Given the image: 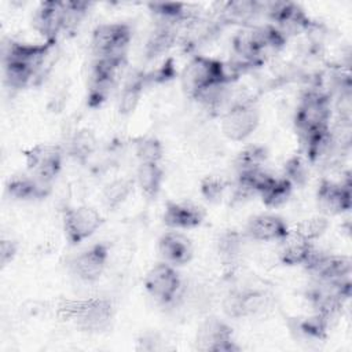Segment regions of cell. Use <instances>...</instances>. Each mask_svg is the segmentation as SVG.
<instances>
[{"label":"cell","instance_id":"cell-24","mask_svg":"<svg viewBox=\"0 0 352 352\" xmlns=\"http://www.w3.org/2000/svg\"><path fill=\"white\" fill-rule=\"evenodd\" d=\"M175 33L169 25H160L155 32H153L151 37L147 41V54L150 56H157L169 50L173 44Z\"/></svg>","mask_w":352,"mask_h":352},{"label":"cell","instance_id":"cell-21","mask_svg":"<svg viewBox=\"0 0 352 352\" xmlns=\"http://www.w3.org/2000/svg\"><path fill=\"white\" fill-rule=\"evenodd\" d=\"M329 226L330 224L327 217L318 214V216H311L298 221L294 226V230L292 232L298 238L314 243V241L319 239L327 231Z\"/></svg>","mask_w":352,"mask_h":352},{"label":"cell","instance_id":"cell-20","mask_svg":"<svg viewBox=\"0 0 352 352\" xmlns=\"http://www.w3.org/2000/svg\"><path fill=\"white\" fill-rule=\"evenodd\" d=\"M143 76H136L124 85L118 99V111L121 114H131L136 109L143 94Z\"/></svg>","mask_w":352,"mask_h":352},{"label":"cell","instance_id":"cell-1","mask_svg":"<svg viewBox=\"0 0 352 352\" xmlns=\"http://www.w3.org/2000/svg\"><path fill=\"white\" fill-rule=\"evenodd\" d=\"M58 316L62 320L73 322L84 331L100 333L113 320L114 304L104 297L65 300L58 305Z\"/></svg>","mask_w":352,"mask_h":352},{"label":"cell","instance_id":"cell-29","mask_svg":"<svg viewBox=\"0 0 352 352\" xmlns=\"http://www.w3.org/2000/svg\"><path fill=\"white\" fill-rule=\"evenodd\" d=\"M285 177L292 184H302L308 177V168L300 157H292L285 165Z\"/></svg>","mask_w":352,"mask_h":352},{"label":"cell","instance_id":"cell-4","mask_svg":"<svg viewBox=\"0 0 352 352\" xmlns=\"http://www.w3.org/2000/svg\"><path fill=\"white\" fill-rule=\"evenodd\" d=\"M102 214L92 206L67 208L63 213V231L69 243L78 245L88 239L102 226Z\"/></svg>","mask_w":352,"mask_h":352},{"label":"cell","instance_id":"cell-19","mask_svg":"<svg viewBox=\"0 0 352 352\" xmlns=\"http://www.w3.org/2000/svg\"><path fill=\"white\" fill-rule=\"evenodd\" d=\"M292 188L293 184L286 177H274L272 182L260 192V195L265 206L278 208L289 199Z\"/></svg>","mask_w":352,"mask_h":352},{"label":"cell","instance_id":"cell-5","mask_svg":"<svg viewBox=\"0 0 352 352\" xmlns=\"http://www.w3.org/2000/svg\"><path fill=\"white\" fill-rule=\"evenodd\" d=\"M143 283L144 289L154 300L161 304H170L179 294L182 279L175 265L164 261L148 270Z\"/></svg>","mask_w":352,"mask_h":352},{"label":"cell","instance_id":"cell-15","mask_svg":"<svg viewBox=\"0 0 352 352\" xmlns=\"http://www.w3.org/2000/svg\"><path fill=\"white\" fill-rule=\"evenodd\" d=\"M158 250L165 263L170 265L187 264L192 257L191 241L179 231L165 232L160 238Z\"/></svg>","mask_w":352,"mask_h":352},{"label":"cell","instance_id":"cell-25","mask_svg":"<svg viewBox=\"0 0 352 352\" xmlns=\"http://www.w3.org/2000/svg\"><path fill=\"white\" fill-rule=\"evenodd\" d=\"M267 160V151L261 146H249L243 148L236 157L238 172H245L250 169L263 168V164Z\"/></svg>","mask_w":352,"mask_h":352},{"label":"cell","instance_id":"cell-14","mask_svg":"<svg viewBox=\"0 0 352 352\" xmlns=\"http://www.w3.org/2000/svg\"><path fill=\"white\" fill-rule=\"evenodd\" d=\"M162 220L173 230H191L201 226L204 210L191 202H168Z\"/></svg>","mask_w":352,"mask_h":352},{"label":"cell","instance_id":"cell-9","mask_svg":"<svg viewBox=\"0 0 352 352\" xmlns=\"http://www.w3.org/2000/svg\"><path fill=\"white\" fill-rule=\"evenodd\" d=\"M109 260L106 243H95L74 256L69 265L72 272L84 282H95L103 274Z\"/></svg>","mask_w":352,"mask_h":352},{"label":"cell","instance_id":"cell-23","mask_svg":"<svg viewBox=\"0 0 352 352\" xmlns=\"http://www.w3.org/2000/svg\"><path fill=\"white\" fill-rule=\"evenodd\" d=\"M136 157L140 164H158L162 158V144L155 138H140L135 146Z\"/></svg>","mask_w":352,"mask_h":352},{"label":"cell","instance_id":"cell-31","mask_svg":"<svg viewBox=\"0 0 352 352\" xmlns=\"http://www.w3.org/2000/svg\"><path fill=\"white\" fill-rule=\"evenodd\" d=\"M16 243L11 239H1L0 242V263H1V267H6L7 264H10L14 257L16 256Z\"/></svg>","mask_w":352,"mask_h":352},{"label":"cell","instance_id":"cell-30","mask_svg":"<svg viewBox=\"0 0 352 352\" xmlns=\"http://www.w3.org/2000/svg\"><path fill=\"white\" fill-rule=\"evenodd\" d=\"M239 242L241 239L236 232H226L219 242L220 252L226 256H234L239 250Z\"/></svg>","mask_w":352,"mask_h":352},{"label":"cell","instance_id":"cell-17","mask_svg":"<svg viewBox=\"0 0 352 352\" xmlns=\"http://www.w3.org/2000/svg\"><path fill=\"white\" fill-rule=\"evenodd\" d=\"M164 182V170L158 164H140L136 170L135 184L147 198H155Z\"/></svg>","mask_w":352,"mask_h":352},{"label":"cell","instance_id":"cell-26","mask_svg":"<svg viewBox=\"0 0 352 352\" xmlns=\"http://www.w3.org/2000/svg\"><path fill=\"white\" fill-rule=\"evenodd\" d=\"M260 11V3L257 1H228L223 7L224 15L231 21L246 22L252 19Z\"/></svg>","mask_w":352,"mask_h":352},{"label":"cell","instance_id":"cell-6","mask_svg":"<svg viewBox=\"0 0 352 352\" xmlns=\"http://www.w3.org/2000/svg\"><path fill=\"white\" fill-rule=\"evenodd\" d=\"M131 41V29L125 23L99 25L92 34V50L98 58L125 55Z\"/></svg>","mask_w":352,"mask_h":352},{"label":"cell","instance_id":"cell-22","mask_svg":"<svg viewBox=\"0 0 352 352\" xmlns=\"http://www.w3.org/2000/svg\"><path fill=\"white\" fill-rule=\"evenodd\" d=\"M33 76L34 70L25 63L4 62V80L6 84L12 89L25 88Z\"/></svg>","mask_w":352,"mask_h":352},{"label":"cell","instance_id":"cell-11","mask_svg":"<svg viewBox=\"0 0 352 352\" xmlns=\"http://www.w3.org/2000/svg\"><path fill=\"white\" fill-rule=\"evenodd\" d=\"M319 208L327 214H338L351 209V184L323 179L316 191Z\"/></svg>","mask_w":352,"mask_h":352},{"label":"cell","instance_id":"cell-7","mask_svg":"<svg viewBox=\"0 0 352 352\" xmlns=\"http://www.w3.org/2000/svg\"><path fill=\"white\" fill-rule=\"evenodd\" d=\"M28 169L32 176L51 182L62 166V151L55 144H36L23 151Z\"/></svg>","mask_w":352,"mask_h":352},{"label":"cell","instance_id":"cell-16","mask_svg":"<svg viewBox=\"0 0 352 352\" xmlns=\"http://www.w3.org/2000/svg\"><path fill=\"white\" fill-rule=\"evenodd\" d=\"M282 242H283V246L279 252V260L285 265H298V264L304 265L314 250L312 242H307L298 238L292 231L289 236L285 238Z\"/></svg>","mask_w":352,"mask_h":352},{"label":"cell","instance_id":"cell-2","mask_svg":"<svg viewBox=\"0 0 352 352\" xmlns=\"http://www.w3.org/2000/svg\"><path fill=\"white\" fill-rule=\"evenodd\" d=\"M228 80V73L223 62L201 55L194 56L186 65L182 74L183 88L192 98L210 87L226 84Z\"/></svg>","mask_w":352,"mask_h":352},{"label":"cell","instance_id":"cell-18","mask_svg":"<svg viewBox=\"0 0 352 352\" xmlns=\"http://www.w3.org/2000/svg\"><path fill=\"white\" fill-rule=\"evenodd\" d=\"M135 186V180L129 177H120L110 182L102 192V198L104 205L109 209H116L122 205L128 197L131 195Z\"/></svg>","mask_w":352,"mask_h":352},{"label":"cell","instance_id":"cell-8","mask_svg":"<svg viewBox=\"0 0 352 352\" xmlns=\"http://www.w3.org/2000/svg\"><path fill=\"white\" fill-rule=\"evenodd\" d=\"M258 125V113L250 103H238L226 111L221 121L223 133L235 142L249 138Z\"/></svg>","mask_w":352,"mask_h":352},{"label":"cell","instance_id":"cell-10","mask_svg":"<svg viewBox=\"0 0 352 352\" xmlns=\"http://www.w3.org/2000/svg\"><path fill=\"white\" fill-rule=\"evenodd\" d=\"M197 346L201 351L231 352L238 351L232 340V329L216 318L208 319L197 333Z\"/></svg>","mask_w":352,"mask_h":352},{"label":"cell","instance_id":"cell-28","mask_svg":"<svg viewBox=\"0 0 352 352\" xmlns=\"http://www.w3.org/2000/svg\"><path fill=\"white\" fill-rule=\"evenodd\" d=\"M227 187V183L219 176H206L201 182V194L209 202H217Z\"/></svg>","mask_w":352,"mask_h":352},{"label":"cell","instance_id":"cell-27","mask_svg":"<svg viewBox=\"0 0 352 352\" xmlns=\"http://www.w3.org/2000/svg\"><path fill=\"white\" fill-rule=\"evenodd\" d=\"M95 136L87 131V129H82V131H78L74 138L72 139V154L76 157V158H80V160H84L87 158L95 148Z\"/></svg>","mask_w":352,"mask_h":352},{"label":"cell","instance_id":"cell-3","mask_svg":"<svg viewBox=\"0 0 352 352\" xmlns=\"http://www.w3.org/2000/svg\"><path fill=\"white\" fill-rule=\"evenodd\" d=\"M296 126L301 136L329 128L330 103L326 95L308 92L296 113Z\"/></svg>","mask_w":352,"mask_h":352},{"label":"cell","instance_id":"cell-12","mask_svg":"<svg viewBox=\"0 0 352 352\" xmlns=\"http://www.w3.org/2000/svg\"><path fill=\"white\" fill-rule=\"evenodd\" d=\"M66 3L63 1H44L37 8L33 16L34 29L43 34L47 41L55 40L56 34L65 29Z\"/></svg>","mask_w":352,"mask_h":352},{"label":"cell","instance_id":"cell-13","mask_svg":"<svg viewBox=\"0 0 352 352\" xmlns=\"http://www.w3.org/2000/svg\"><path fill=\"white\" fill-rule=\"evenodd\" d=\"M246 234L252 239L260 242H282L285 238L289 236L290 230L282 217L276 214L263 213L250 219L246 227Z\"/></svg>","mask_w":352,"mask_h":352}]
</instances>
